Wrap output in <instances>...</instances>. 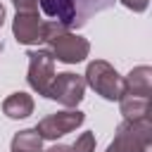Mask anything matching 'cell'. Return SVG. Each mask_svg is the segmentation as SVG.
Wrapping results in <instances>:
<instances>
[{
	"mask_svg": "<svg viewBox=\"0 0 152 152\" xmlns=\"http://www.w3.org/2000/svg\"><path fill=\"white\" fill-rule=\"evenodd\" d=\"M5 24V7H2V2H0V26Z\"/></svg>",
	"mask_w": 152,
	"mask_h": 152,
	"instance_id": "cell-17",
	"label": "cell"
},
{
	"mask_svg": "<svg viewBox=\"0 0 152 152\" xmlns=\"http://www.w3.org/2000/svg\"><path fill=\"white\" fill-rule=\"evenodd\" d=\"M128 10H133V12H145L147 10V5H150V0H121Z\"/></svg>",
	"mask_w": 152,
	"mask_h": 152,
	"instance_id": "cell-15",
	"label": "cell"
},
{
	"mask_svg": "<svg viewBox=\"0 0 152 152\" xmlns=\"http://www.w3.org/2000/svg\"><path fill=\"white\" fill-rule=\"evenodd\" d=\"M2 112L10 119H26L28 114H33V97L28 93H12L10 97H5L2 102Z\"/></svg>",
	"mask_w": 152,
	"mask_h": 152,
	"instance_id": "cell-11",
	"label": "cell"
},
{
	"mask_svg": "<svg viewBox=\"0 0 152 152\" xmlns=\"http://www.w3.org/2000/svg\"><path fill=\"white\" fill-rule=\"evenodd\" d=\"M112 5L114 0H38V7L48 17V21H55L69 31L86 26L93 14Z\"/></svg>",
	"mask_w": 152,
	"mask_h": 152,
	"instance_id": "cell-1",
	"label": "cell"
},
{
	"mask_svg": "<svg viewBox=\"0 0 152 152\" xmlns=\"http://www.w3.org/2000/svg\"><path fill=\"white\" fill-rule=\"evenodd\" d=\"M86 86H90L97 95H102L104 100L114 102L124 95V76L104 59H93L83 74Z\"/></svg>",
	"mask_w": 152,
	"mask_h": 152,
	"instance_id": "cell-3",
	"label": "cell"
},
{
	"mask_svg": "<svg viewBox=\"0 0 152 152\" xmlns=\"http://www.w3.org/2000/svg\"><path fill=\"white\" fill-rule=\"evenodd\" d=\"M152 142V124L142 121H121L116 126L114 140L107 145V152H147Z\"/></svg>",
	"mask_w": 152,
	"mask_h": 152,
	"instance_id": "cell-4",
	"label": "cell"
},
{
	"mask_svg": "<svg viewBox=\"0 0 152 152\" xmlns=\"http://www.w3.org/2000/svg\"><path fill=\"white\" fill-rule=\"evenodd\" d=\"M12 152H43V138L36 128H24L12 138Z\"/></svg>",
	"mask_w": 152,
	"mask_h": 152,
	"instance_id": "cell-12",
	"label": "cell"
},
{
	"mask_svg": "<svg viewBox=\"0 0 152 152\" xmlns=\"http://www.w3.org/2000/svg\"><path fill=\"white\" fill-rule=\"evenodd\" d=\"M26 57H28V76H26L28 86L38 95L48 97L50 83L55 78V59H52V55L48 50H28Z\"/></svg>",
	"mask_w": 152,
	"mask_h": 152,
	"instance_id": "cell-6",
	"label": "cell"
},
{
	"mask_svg": "<svg viewBox=\"0 0 152 152\" xmlns=\"http://www.w3.org/2000/svg\"><path fill=\"white\" fill-rule=\"evenodd\" d=\"M119 107H121L124 121H142V119H150L152 97H142V95H121V97H119Z\"/></svg>",
	"mask_w": 152,
	"mask_h": 152,
	"instance_id": "cell-10",
	"label": "cell"
},
{
	"mask_svg": "<svg viewBox=\"0 0 152 152\" xmlns=\"http://www.w3.org/2000/svg\"><path fill=\"white\" fill-rule=\"evenodd\" d=\"M43 152H71V147L69 145H52V147H48Z\"/></svg>",
	"mask_w": 152,
	"mask_h": 152,
	"instance_id": "cell-16",
	"label": "cell"
},
{
	"mask_svg": "<svg viewBox=\"0 0 152 152\" xmlns=\"http://www.w3.org/2000/svg\"><path fill=\"white\" fill-rule=\"evenodd\" d=\"M14 7H17V12H36L38 10V0H17Z\"/></svg>",
	"mask_w": 152,
	"mask_h": 152,
	"instance_id": "cell-14",
	"label": "cell"
},
{
	"mask_svg": "<svg viewBox=\"0 0 152 152\" xmlns=\"http://www.w3.org/2000/svg\"><path fill=\"white\" fill-rule=\"evenodd\" d=\"M71 152H95V133L86 131L76 138V142L71 145Z\"/></svg>",
	"mask_w": 152,
	"mask_h": 152,
	"instance_id": "cell-13",
	"label": "cell"
},
{
	"mask_svg": "<svg viewBox=\"0 0 152 152\" xmlns=\"http://www.w3.org/2000/svg\"><path fill=\"white\" fill-rule=\"evenodd\" d=\"M12 2H17V0H12Z\"/></svg>",
	"mask_w": 152,
	"mask_h": 152,
	"instance_id": "cell-18",
	"label": "cell"
},
{
	"mask_svg": "<svg viewBox=\"0 0 152 152\" xmlns=\"http://www.w3.org/2000/svg\"><path fill=\"white\" fill-rule=\"evenodd\" d=\"M124 95H142L152 97V69L147 64H140L124 76Z\"/></svg>",
	"mask_w": 152,
	"mask_h": 152,
	"instance_id": "cell-9",
	"label": "cell"
},
{
	"mask_svg": "<svg viewBox=\"0 0 152 152\" xmlns=\"http://www.w3.org/2000/svg\"><path fill=\"white\" fill-rule=\"evenodd\" d=\"M83 93H86L83 76L64 71V74H55V78L50 83V90H48V97L69 107V109H76V104L83 100Z\"/></svg>",
	"mask_w": 152,
	"mask_h": 152,
	"instance_id": "cell-5",
	"label": "cell"
},
{
	"mask_svg": "<svg viewBox=\"0 0 152 152\" xmlns=\"http://www.w3.org/2000/svg\"><path fill=\"white\" fill-rule=\"evenodd\" d=\"M45 24L48 19H43L36 12H17L14 21H12V33L17 38V43L21 45H38L45 38Z\"/></svg>",
	"mask_w": 152,
	"mask_h": 152,
	"instance_id": "cell-8",
	"label": "cell"
},
{
	"mask_svg": "<svg viewBox=\"0 0 152 152\" xmlns=\"http://www.w3.org/2000/svg\"><path fill=\"white\" fill-rule=\"evenodd\" d=\"M43 43L48 45V52L52 55V59L64 62V64H78L90 52V43L83 36H78V33H74V31L55 24V21L45 24V38H43Z\"/></svg>",
	"mask_w": 152,
	"mask_h": 152,
	"instance_id": "cell-2",
	"label": "cell"
},
{
	"mask_svg": "<svg viewBox=\"0 0 152 152\" xmlns=\"http://www.w3.org/2000/svg\"><path fill=\"white\" fill-rule=\"evenodd\" d=\"M83 121H86L83 112H78V109H64V112H55V114L40 119L38 126H36V131H38V135L43 140H57V138L76 131Z\"/></svg>",
	"mask_w": 152,
	"mask_h": 152,
	"instance_id": "cell-7",
	"label": "cell"
}]
</instances>
